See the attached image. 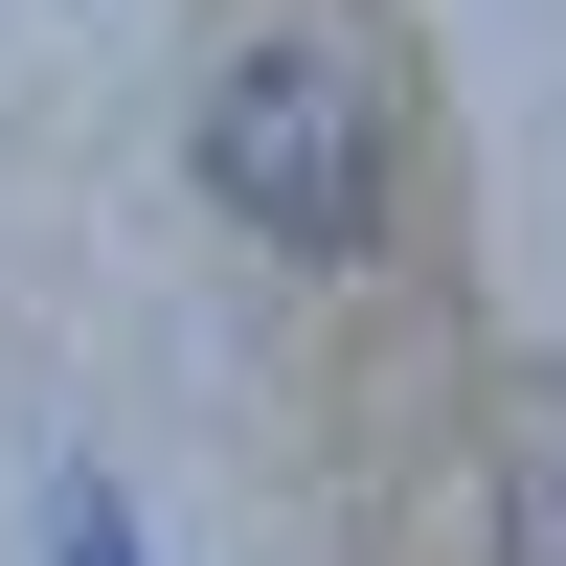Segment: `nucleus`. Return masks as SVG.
<instances>
[{
	"label": "nucleus",
	"mask_w": 566,
	"mask_h": 566,
	"mask_svg": "<svg viewBox=\"0 0 566 566\" xmlns=\"http://www.w3.org/2000/svg\"><path fill=\"white\" fill-rule=\"evenodd\" d=\"M205 205L250 227V250H295V272L386 250V91H363L340 23H272V45L205 69Z\"/></svg>",
	"instance_id": "f257e3e1"
},
{
	"label": "nucleus",
	"mask_w": 566,
	"mask_h": 566,
	"mask_svg": "<svg viewBox=\"0 0 566 566\" xmlns=\"http://www.w3.org/2000/svg\"><path fill=\"white\" fill-rule=\"evenodd\" d=\"M45 566H136V522H114V476H69V499H45Z\"/></svg>",
	"instance_id": "f03ea898"
}]
</instances>
